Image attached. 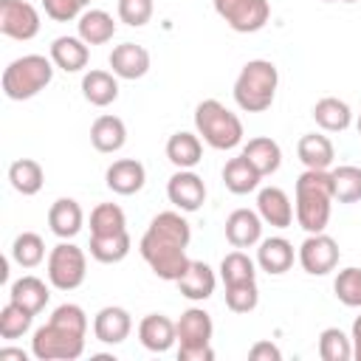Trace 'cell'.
Returning <instances> with one entry per match:
<instances>
[{
	"label": "cell",
	"instance_id": "d590c367",
	"mask_svg": "<svg viewBox=\"0 0 361 361\" xmlns=\"http://www.w3.org/2000/svg\"><path fill=\"white\" fill-rule=\"evenodd\" d=\"M11 259L20 268H37L45 259V243L37 231H23L11 243Z\"/></svg>",
	"mask_w": 361,
	"mask_h": 361
},
{
	"label": "cell",
	"instance_id": "7bdbcfd3",
	"mask_svg": "<svg viewBox=\"0 0 361 361\" xmlns=\"http://www.w3.org/2000/svg\"><path fill=\"white\" fill-rule=\"evenodd\" d=\"M87 3L90 0H42V8L54 23H68V20H79Z\"/></svg>",
	"mask_w": 361,
	"mask_h": 361
},
{
	"label": "cell",
	"instance_id": "9a60e30c",
	"mask_svg": "<svg viewBox=\"0 0 361 361\" xmlns=\"http://www.w3.org/2000/svg\"><path fill=\"white\" fill-rule=\"evenodd\" d=\"M257 212L262 217V223L274 226V228H288L293 223V206L290 197L285 195V189L279 186H262L257 195Z\"/></svg>",
	"mask_w": 361,
	"mask_h": 361
},
{
	"label": "cell",
	"instance_id": "ee69618b",
	"mask_svg": "<svg viewBox=\"0 0 361 361\" xmlns=\"http://www.w3.org/2000/svg\"><path fill=\"white\" fill-rule=\"evenodd\" d=\"M248 358H251V361H279L282 353H279V347L271 344V341H257V344L248 350Z\"/></svg>",
	"mask_w": 361,
	"mask_h": 361
},
{
	"label": "cell",
	"instance_id": "3957f363",
	"mask_svg": "<svg viewBox=\"0 0 361 361\" xmlns=\"http://www.w3.org/2000/svg\"><path fill=\"white\" fill-rule=\"evenodd\" d=\"M333 180L327 169H305L296 178V223L307 234H319L330 223L333 212Z\"/></svg>",
	"mask_w": 361,
	"mask_h": 361
},
{
	"label": "cell",
	"instance_id": "52a82bcc",
	"mask_svg": "<svg viewBox=\"0 0 361 361\" xmlns=\"http://www.w3.org/2000/svg\"><path fill=\"white\" fill-rule=\"evenodd\" d=\"M178 330V358L180 361H212L214 350H212V316L203 307H189L180 313V319L175 322Z\"/></svg>",
	"mask_w": 361,
	"mask_h": 361
},
{
	"label": "cell",
	"instance_id": "c3c4849f",
	"mask_svg": "<svg viewBox=\"0 0 361 361\" xmlns=\"http://www.w3.org/2000/svg\"><path fill=\"white\" fill-rule=\"evenodd\" d=\"M355 127H358V135H361V113H358V121H355Z\"/></svg>",
	"mask_w": 361,
	"mask_h": 361
},
{
	"label": "cell",
	"instance_id": "8d00e7d4",
	"mask_svg": "<svg viewBox=\"0 0 361 361\" xmlns=\"http://www.w3.org/2000/svg\"><path fill=\"white\" fill-rule=\"evenodd\" d=\"M127 231V214L116 203H99L90 212V234H116Z\"/></svg>",
	"mask_w": 361,
	"mask_h": 361
},
{
	"label": "cell",
	"instance_id": "f6af8a7d",
	"mask_svg": "<svg viewBox=\"0 0 361 361\" xmlns=\"http://www.w3.org/2000/svg\"><path fill=\"white\" fill-rule=\"evenodd\" d=\"M353 358H358L361 361V316H355V322H353Z\"/></svg>",
	"mask_w": 361,
	"mask_h": 361
},
{
	"label": "cell",
	"instance_id": "b9f144b4",
	"mask_svg": "<svg viewBox=\"0 0 361 361\" xmlns=\"http://www.w3.org/2000/svg\"><path fill=\"white\" fill-rule=\"evenodd\" d=\"M155 3L152 0H118V20L130 28H141L152 20Z\"/></svg>",
	"mask_w": 361,
	"mask_h": 361
},
{
	"label": "cell",
	"instance_id": "74e56055",
	"mask_svg": "<svg viewBox=\"0 0 361 361\" xmlns=\"http://www.w3.org/2000/svg\"><path fill=\"white\" fill-rule=\"evenodd\" d=\"M31 322H34V313H28L25 307H20L17 302L8 299V305L0 310V338L14 341V338L25 336L31 330Z\"/></svg>",
	"mask_w": 361,
	"mask_h": 361
},
{
	"label": "cell",
	"instance_id": "484cf974",
	"mask_svg": "<svg viewBox=\"0 0 361 361\" xmlns=\"http://www.w3.org/2000/svg\"><path fill=\"white\" fill-rule=\"evenodd\" d=\"M296 155L305 164V169H330L336 158V147L322 133H305L296 144Z\"/></svg>",
	"mask_w": 361,
	"mask_h": 361
},
{
	"label": "cell",
	"instance_id": "7c38bea8",
	"mask_svg": "<svg viewBox=\"0 0 361 361\" xmlns=\"http://www.w3.org/2000/svg\"><path fill=\"white\" fill-rule=\"evenodd\" d=\"M166 197L178 212H197L206 203V183L192 169H178L166 183Z\"/></svg>",
	"mask_w": 361,
	"mask_h": 361
},
{
	"label": "cell",
	"instance_id": "836d02e7",
	"mask_svg": "<svg viewBox=\"0 0 361 361\" xmlns=\"http://www.w3.org/2000/svg\"><path fill=\"white\" fill-rule=\"evenodd\" d=\"M220 279L223 285H240V282H257V262L245 251H231L220 259Z\"/></svg>",
	"mask_w": 361,
	"mask_h": 361
},
{
	"label": "cell",
	"instance_id": "7402d4cb",
	"mask_svg": "<svg viewBox=\"0 0 361 361\" xmlns=\"http://www.w3.org/2000/svg\"><path fill=\"white\" fill-rule=\"evenodd\" d=\"M51 59L65 73H79L90 59V45L82 37H56L51 42Z\"/></svg>",
	"mask_w": 361,
	"mask_h": 361
},
{
	"label": "cell",
	"instance_id": "8fae6325",
	"mask_svg": "<svg viewBox=\"0 0 361 361\" xmlns=\"http://www.w3.org/2000/svg\"><path fill=\"white\" fill-rule=\"evenodd\" d=\"M39 11L25 0H0V34L8 39H34L39 34Z\"/></svg>",
	"mask_w": 361,
	"mask_h": 361
},
{
	"label": "cell",
	"instance_id": "7a4b0ae2",
	"mask_svg": "<svg viewBox=\"0 0 361 361\" xmlns=\"http://www.w3.org/2000/svg\"><path fill=\"white\" fill-rule=\"evenodd\" d=\"M87 316L79 305L65 302L54 307L51 319L34 330L31 355L39 361H73L85 353Z\"/></svg>",
	"mask_w": 361,
	"mask_h": 361
},
{
	"label": "cell",
	"instance_id": "d6986e66",
	"mask_svg": "<svg viewBox=\"0 0 361 361\" xmlns=\"http://www.w3.org/2000/svg\"><path fill=\"white\" fill-rule=\"evenodd\" d=\"M175 285H178L180 296H186V299H192V302H203V299H209V296L214 293L217 276H214V271H212L206 262L189 259L186 271L175 279Z\"/></svg>",
	"mask_w": 361,
	"mask_h": 361
},
{
	"label": "cell",
	"instance_id": "1f68e13d",
	"mask_svg": "<svg viewBox=\"0 0 361 361\" xmlns=\"http://www.w3.org/2000/svg\"><path fill=\"white\" fill-rule=\"evenodd\" d=\"M130 234L127 231H116V234H90V257L96 262H104V265H113V262H121L127 254H130Z\"/></svg>",
	"mask_w": 361,
	"mask_h": 361
},
{
	"label": "cell",
	"instance_id": "277c9868",
	"mask_svg": "<svg viewBox=\"0 0 361 361\" xmlns=\"http://www.w3.org/2000/svg\"><path fill=\"white\" fill-rule=\"evenodd\" d=\"M279 85V71L271 59H251L234 79V102L245 113H262L274 104Z\"/></svg>",
	"mask_w": 361,
	"mask_h": 361
},
{
	"label": "cell",
	"instance_id": "83f0119b",
	"mask_svg": "<svg viewBox=\"0 0 361 361\" xmlns=\"http://www.w3.org/2000/svg\"><path fill=\"white\" fill-rule=\"evenodd\" d=\"M90 144L99 149V152H118L124 144H127V127L118 116H99L93 124H90Z\"/></svg>",
	"mask_w": 361,
	"mask_h": 361
},
{
	"label": "cell",
	"instance_id": "ffe728a7",
	"mask_svg": "<svg viewBox=\"0 0 361 361\" xmlns=\"http://www.w3.org/2000/svg\"><path fill=\"white\" fill-rule=\"evenodd\" d=\"M296 259V251H293V243L285 240V237H268V240H259V248H257V265L259 271L271 274V276H279L285 271H290Z\"/></svg>",
	"mask_w": 361,
	"mask_h": 361
},
{
	"label": "cell",
	"instance_id": "8992f818",
	"mask_svg": "<svg viewBox=\"0 0 361 361\" xmlns=\"http://www.w3.org/2000/svg\"><path fill=\"white\" fill-rule=\"evenodd\" d=\"M195 130L212 149H234L243 141V121L217 99H203L195 107Z\"/></svg>",
	"mask_w": 361,
	"mask_h": 361
},
{
	"label": "cell",
	"instance_id": "5bb4252c",
	"mask_svg": "<svg viewBox=\"0 0 361 361\" xmlns=\"http://www.w3.org/2000/svg\"><path fill=\"white\" fill-rule=\"evenodd\" d=\"M226 240L234 248H251L262 240V217L254 209H234L226 217Z\"/></svg>",
	"mask_w": 361,
	"mask_h": 361
},
{
	"label": "cell",
	"instance_id": "603a6c76",
	"mask_svg": "<svg viewBox=\"0 0 361 361\" xmlns=\"http://www.w3.org/2000/svg\"><path fill=\"white\" fill-rule=\"evenodd\" d=\"M8 299H11V302H17L20 307H25L28 313H34V316H37V313L48 305L51 290H48V285H45L39 276L25 274V276H20V279H14V282H11V288H8Z\"/></svg>",
	"mask_w": 361,
	"mask_h": 361
},
{
	"label": "cell",
	"instance_id": "7dc6e473",
	"mask_svg": "<svg viewBox=\"0 0 361 361\" xmlns=\"http://www.w3.org/2000/svg\"><path fill=\"white\" fill-rule=\"evenodd\" d=\"M324 3H355V0H324Z\"/></svg>",
	"mask_w": 361,
	"mask_h": 361
},
{
	"label": "cell",
	"instance_id": "4dcf8cb0",
	"mask_svg": "<svg viewBox=\"0 0 361 361\" xmlns=\"http://www.w3.org/2000/svg\"><path fill=\"white\" fill-rule=\"evenodd\" d=\"M259 180H262V175L248 164V158H245L243 152H240L237 158L226 161V166H223V183H226V189L234 192V195H248V192H254V189L259 186Z\"/></svg>",
	"mask_w": 361,
	"mask_h": 361
},
{
	"label": "cell",
	"instance_id": "f1b7e54d",
	"mask_svg": "<svg viewBox=\"0 0 361 361\" xmlns=\"http://www.w3.org/2000/svg\"><path fill=\"white\" fill-rule=\"evenodd\" d=\"M243 155L248 158V164L265 178V175H274L279 166H282V149L274 138L268 135H257V138H248V144L243 147Z\"/></svg>",
	"mask_w": 361,
	"mask_h": 361
},
{
	"label": "cell",
	"instance_id": "4fadbf2b",
	"mask_svg": "<svg viewBox=\"0 0 361 361\" xmlns=\"http://www.w3.org/2000/svg\"><path fill=\"white\" fill-rule=\"evenodd\" d=\"M104 183H107V189L116 192V195H135V192H141L144 183H147V169H144V164L135 161V158H118V161H113V164L107 166Z\"/></svg>",
	"mask_w": 361,
	"mask_h": 361
},
{
	"label": "cell",
	"instance_id": "2e32d148",
	"mask_svg": "<svg viewBox=\"0 0 361 361\" xmlns=\"http://www.w3.org/2000/svg\"><path fill=\"white\" fill-rule=\"evenodd\" d=\"M133 330V319L124 307L107 305L93 316V336L102 344H121Z\"/></svg>",
	"mask_w": 361,
	"mask_h": 361
},
{
	"label": "cell",
	"instance_id": "ba28073f",
	"mask_svg": "<svg viewBox=\"0 0 361 361\" xmlns=\"http://www.w3.org/2000/svg\"><path fill=\"white\" fill-rule=\"evenodd\" d=\"M87 276V257L73 243H56L48 254V282L56 290H76Z\"/></svg>",
	"mask_w": 361,
	"mask_h": 361
},
{
	"label": "cell",
	"instance_id": "cb8c5ba5",
	"mask_svg": "<svg viewBox=\"0 0 361 361\" xmlns=\"http://www.w3.org/2000/svg\"><path fill=\"white\" fill-rule=\"evenodd\" d=\"M82 96L93 107H107L118 99V76L113 71H87L82 76Z\"/></svg>",
	"mask_w": 361,
	"mask_h": 361
},
{
	"label": "cell",
	"instance_id": "5b68a950",
	"mask_svg": "<svg viewBox=\"0 0 361 361\" xmlns=\"http://www.w3.org/2000/svg\"><path fill=\"white\" fill-rule=\"evenodd\" d=\"M54 59L51 56H42V54H25V56H17L14 62L6 65L3 71V93L11 99V102H25V99H34L39 90H45L54 79Z\"/></svg>",
	"mask_w": 361,
	"mask_h": 361
},
{
	"label": "cell",
	"instance_id": "60d3db41",
	"mask_svg": "<svg viewBox=\"0 0 361 361\" xmlns=\"http://www.w3.org/2000/svg\"><path fill=\"white\" fill-rule=\"evenodd\" d=\"M259 302L257 282H240V285H226V307L231 313H251Z\"/></svg>",
	"mask_w": 361,
	"mask_h": 361
},
{
	"label": "cell",
	"instance_id": "e575fe53",
	"mask_svg": "<svg viewBox=\"0 0 361 361\" xmlns=\"http://www.w3.org/2000/svg\"><path fill=\"white\" fill-rule=\"evenodd\" d=\"M330 180H333V197L338 203L361 200V166L344 164L338 169H330Z\"/></svg>",
	"mask_w": 361,
	"mask_h": 361
},
{
	"label": "cell",
	"instance_id": "9c48e42d",
	"mask_svg": "<svg viewBox=\"0 0 361 361\" xmlns=\"http://www.w3.org/2000/svg\"><path fill=\"white\" fill-rule=\"evenodd\" d=\"M214 11L237 34H254L265 28L271 17L268 0H214Z\"/></svg>",
	"mask_w": 361,
	"mask_h": 361
},
{
	"label": "cell",
	"instance_id": "d4e9b609",
	"mask_svg": "<svg viewBox=\"0 0 361 361\" xmlns=\"http://www.w3.org/2000/svg\"><path fill=\"white\" fill-rule=\"evenodd\" d=\"M166 158L169 164H175L178 169H195L203 158V141L197 133H172L166 141Z\"/></svg>",
	"mask_w": 361,
	"mask_h": 361
},
{
	"label": "cell",
	"instance_id": "f546056e",
	"mask_svg": "<svg viewBox=\"0 0 361 361\" xmlns=\"http://www.w3.org/2000/svg\"><path fill=\"white\" fill-rule=\"evenodd\" d=\"M313 118L327 133H344L353 124V110L347 102H341L336 96H324L313 104Z\"/></svg>",
	"mask_w": 361,
	"mask_h": 361
},
{
	"label": "cell",
	"instance_id": "ac0fdd59",
	"mask_svg": "<svg viewBox=\"0 0 361 361\" xmlns=\"http://www.w3.org/2000/svg\"><path fill=\"white\" fill-rule=\"evenodd\" d=\"M107 62L118 79H141L149 71V51L135 42H121L110 51Z\"/></svg>",
	"mask_w": 361,
	"mask_h": 361
},
{
	"label": "cell",
	"instance_id": "d6a6232c",
	"mask_svg": "<svg viewBox=\"0 0 361 361\" xmlns=\"http://www.w3.org/2000/svg\"><path fill=\"white\" fill-rule=\"evenodd\" d=\"M8 180H11L14 192L31 197V195H37V192L42 189L45 172H42L39 161H34V158H17V161L8 166Z\"/></svg>",
	"mask_w": 361,
	"mask_h": 361
},
{
	"label": "cell",
	"instance_id": "bcb514c9",
	"mask_svg": "<svg viewBox=\"0 0 361 361\" xmlns=\"http://www.w3.org/2000/svg\"><path fill=\"white\" fill-rule=\"evenodd\" d=\"M0 358L6 361V358H17V361H25L28 355L23 353V350H14V347H0Z\"/></svg>",
	"mask_w": 361,
	"mask_h": 361
},
{
	"label": "cell",
	"instance_id": "6da1fadb",
	"mask_svg": "<svg viewBox=\"0 0 361 361\" xmlns=\"http://www.w3.org/2000/svg\"><path fill=\"white\" fill-rule=\"evenodd\" d=\"M189 240H192L189 220L180 212H161L147 226L138 243V251L158 279L175 282L189 265V257H186Z\"/></svg>",
	"mask_w": 361,
	"mask_h": 361
},
{
	"label": "cell",
	"instance_id": "30bf717a",
	"mask_svg": "<svg viewBox=\"0 0 361 361\" xmlns=\"http://www.w3.org/2000/svg\"><path fill=\"white\" fill-rule=\"evenodd\" d=\"M338 257H341L338 243H336L330 234H324V231H319V234H307L305 243H302L299 251H296L299 265H302L305 274H310V276H324V274L336 271Z\"/></svg>",
	"mask_w": 361,
	"mask_h": 361
},
{
	"label": "cell",
	"instance_id": "e0dca14e",
	"mask_svg": "<svg viewBox=\"0 0 361 361\" xmlns=\"http://www.w3.org/2000/svg\"><path fill=\"white\" fill-rule=\"evenodd\" d=\"M138 341L149 350V353H166L175 341H178V330L175 322L164 313H149L138 322Z\"/></svg>",
	"mask_w": 361,
	"mask_h": 361
},
{
	"label": "cell",
	"instance_id": "4316f807",
	"mask_svg": "<svg viewBox=\"0 0 361 361\" xmlns=\"http://www.w3.org/2000/svg\"><path fill=\"white\" fill-rule=\"evenodd\" d=\"M116 34V23L104 8H85L76 20V37H82L87 45H104Z\"/></svg>",
	"mask_w": 361,
	"mask_h": 361
},
{
	"label": "cell",
	"instance_id": "ab89813d",
	"mask_svg": "<svg viewBox=\"0 0 361 361\" xmlns=\"http://www.w3.org/2000/svg\"><path fill=\"white\" fill-rule=\"evenodd\" d=\"M336 299L347 307H361V268H344L333 282Z\"/></svg>",
	"mask_w": 361,
	"mask_h": 361
},
{
	"label": "cell",
	"instance_id": "44dd1931",
	"mask_svg": "<svg viewBox=\"0 0 361 361\" xmlns=\"http://www.w3.org/2000/svg\"><path fill=\"white\" fill-rule=\"evenodd\" d=\"M85 226V214H82V206L73 200V197H59L51 203L48 209V228L59 237V240H71L82 231Z\"/></svg>",
	"mask_w": 361,
	"mask_h": 361
},
{
	"label": "cell",
	"instance_id": "f35d334b",
	"mask_svg": "<svg viewBox=\"0 0 361 361\" xmlns=\"http://www.w3.org/2000/svg\"><path fill=\"white\" fill-rule=\"evenodd\" d=\"M319 355H322V361H350L353 338L338 327H327L319 336Z\"/></svg>",
	"mask_w": 361,
	"mask_h": 361
}]
</instances>
